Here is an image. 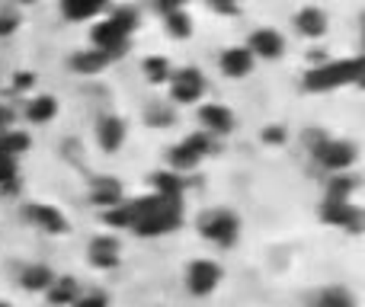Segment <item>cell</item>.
Here are the masks:
<instances>
[{"instance_id":"obj_1","label":"cell","mask_w":365,"mask_h":307,"mask_svg":"<svg viewBox=\"0 0 365 307\" xmlns=\"http://www.w3.org/2000/svg\"><path fill=\"white\" fill-rule=\"evenodd\" d=\"M362 77V64L356 58L349 61H324L317 64L314 71L304 74V90L311 93H324V90H336V87H346V83H356Z\"/></svg>"},{"instance_id":"obj_2","label":"cell","mask_w":365,"mask_h":307,"mask_svg":"<svg viewBox=\"0 0 365 307\" xmlns=\"http://www.w3.org/2000/svg\"><path fill=\"white\" fill-rule=\"evenodd\" d=\"M199 237L208 240L218 250H231L240 240V218L227 208H215V212H205L199 218Z\"/></svg>"},{"instance_id":"obj_3","label":"cell","mask_w":365,"mask_h":307,"mask_svg":"<svg viewBox=\"0 0 365 307\" xmlns=\"http://www.w3.org/2000/svg\"><path fill=\"white\" fill-rule=\"evenodd\" d=\"M182 282H186V291L192 298H208V295H215V291H218L221 282H225V269H221L218 259L199 256V259H192V263L186 266Z\"/></svg>"},{"instance_id":"obj_4","label":"cell","mask_w":365,"mask_h":307,"mask_svg":"<svg viewBox=\"0 0 365 307\" xmlns=\"http://www.w3.org/2000/svg\"><path fill=\"white\" fill-rule=\"evenodd\" d=\"M314 160L330 173H349L353 163L359 160V147L346 138H317L314 141Z\"/></svg>"},{"instance_id":"obj_5","label":"cell","mask_w":365,"mask_h":307,"mask_svg":"<svg viewBox=\"0 0 365 307\" xmlns=\"http://www.w3.org/2000/svg\"><path fill=\"white\" fill-rule=\"evenodd\" d=\"M212 151H215V138H212V135L192 132L186 141H180V145L170 151V167H173V173H180V176L192 173V170L199 167V163L205 160V157L212 154Z\"/></svg>"},{"instance_id":"obj_6","label":"cell","mask_w":365,"mask_h":307,"mask_svg":"<svg viewBox=\"0 0 365 307\" xmlns=\"http://www.w3.org/2000/svg\"><path fill=\"white\" fill-rule=\"evenodd\" d=\"M170 96L180 106H189V103H199L205 96V77H202L199 68H182L177 74H170Z\"/></svg>"},{"instance_id":"obj_7","label":"cell","mask_w":365,"mask_h":307,"mask_svg":"<svg viewBox=\"0 0 365 307\" xmlns=\"http://www.w3.org/2000/svg\"><path fill=\"white\" fill-rule=\"evenodd\" d=\"M199 122H202L199 132L212 135L215 141H218V138H227V135L237 128V115H234L227 106H221V103H202Z\"/></svg>"},{"instance_id":"obj_8","label":"cell","mask_w":365,"mask_h":307,"mask_svg":"<svg viewBox=\"0 0 365 307\" xmlns=\"http://www.w3.org/2000/svg\"><path fill=\"white\" fill-rule=\"evenodd\" d=\"M87 256H90V266L93 269H103V272H109V269H115V266L122 263V244H119V237L115 234H96L93 240H90V246H87Z\"/></svg>"},{"instance_id":"obj_9","label":"cell","mask_w":365,"mask_h":307,"mask_svg":"<svg viewBox=\"0 0 365 307\" xmlns=\"http://www.w3.org/2000/svg\"><path fill=\"white\" fill-rule=\"evenodd\" d=\"M324 221L340 231H349V234H359L362 227V212L359 205H353L349 199H327L324 202Z\"/></svg>"},{"instance_id":"obj_10","label":"cell","mask_w":365,"mask_h":307,"mask_svg":"<svg viewBox=\"0 0 365 307\" xmlns=\"http://www.w3.org/2000/svg\"><path fill=\"white\" fill-rule=\"evenodd\" d=\"M247 51L253 58H263V61H276L285 55V36L279 29H257L247 42Z\"/></svg>"},{"instance_id":"obj_11","label":"cell","mask_w":365,"mask_h":307,"mask_svg":"<svg viewBox=\"0 0 365 307\" xmlns=\"http://www.w3.org/2000/svg\"><path fill=\"white\" fill-rule=\"evenodd\" d=\"M26 221H32V224L45 234H68L71 231L68 218H64L58 208L45 205V202H32V205H26Z\"/></svg>"},{"instance_id":"obj_12","label":"cell","mask_w":365,"mask_h":307,"mask_svg":"<svg viewBox=\"0 0 365 307\" xmlns=\"http://www.w3.org/2000/svg\"><path fill=\"white\" fill-rule=\"evenodd\" d=\"M125 122L119 119V115H106V119H100V125H96V141H100V147L106 154H115L122 147V141H125Z\"/></svg>"},{"instance_id":"obj_13","label":"cell","mask_w":365,"mask_h":307,"mask_svg":"<svg viewBox=\"0 0 365 307\" xmlns=\"http://www.w3.org/2000/svg\"><path fill=\"white\" fill-rule=\"evenodd\" d=\"M253 61H257V58L247 48H227L225 55H221V74L231 77V80H244L253 71Z\"/></svg>"},{"instance_id":"obj_14","label":"cell","mask_w":365,"mask_h":307,"mask_svg":"<svg viewBox=\"0 0 365 307\" xmlns=\"http://www.w3.org/2000/svg\"><path fill=\"white\" fill-rule=\"evenodd\" d=\"M295 29L304 38H321L327 32V13L321 6H304V10L295 13Z\"/></svg>"},{"instance_id":"obj_15","label":"cell","mask_w":365,"mask_h":307,"mask_svg":"<svg viewBox=\"0 0 365 307\" xmlns=\"http://www.w3.org/2000/svg\"><path fill=\"white\" fill-rule=\"evenodd\" d=\"M122 199H125V192H122L119 179H113V176L93 179V189H90V202H93V205L109 208V205H119Z\"/></svg>"},{"instance_id":"obj_16","label":"cell","mask_w":365,"mask_h":307,"mask_svg":"<svg viewBox=\"0 0 365 307\" xmlns=\"http://www.w3.org/2000/svg\"><path fill=\"white\" fill-rule=\"evenodd\" d=\"M311 307H359V301L346 285H327L311 298Z\"/></svg>"},{"instance_id":"obj_17","label":"cell","mask_w":365,"mask_h":307,"mask_svg":"<svg viewBox=\"0 0 365 307\" xmlns=\"http://www.w3.org/2000/svg\"><path fill=\"white\" fill-rule=\"evenodd\" d=\"M81 285H77V279H71V276H55V282L48 285V301L51 304H58V307H71L77 301V295H81Z\"/></svg>"},{"instance_id":"obj_18","label":"cell","mask_w":365,"mask_h":307,"mask_svg":"<svg viewBox=\"0 0 365 307\" xmlns=\"http://www.w3.org/2000/svg\"><path fill=\"white\" fill-rule=\"evenodd\" d=\"M23 115L32 122V125H45V122H51L58 115V100L55 96H32L29 103H26Z\"/></svg>"},{"instance_id":"obj_19","label":"cell","mask_w":365,"mask_h":307,"mask_svg":"<svg viewBox=\"0 0 365 307\" xmlns=\"http://www.w3.org/2000/svg\"><path fill=\"white\" fill-rule=\"evenodd\" d=\"M154 195L158 199H167V202H180L182 189H186V179H182L180 173H173V170H167V173H154Z\"/></svg>"},{"instance_id":"obj_20","label":"cell","mask_w":365,"mask_h":307,"mask_svg":"<svg viewBox=\"0 0 365 307\" xmlns=\"http://www.w3.org/2000/svg\"><path fill=\"white\" fill-rule=\"evenodd\" d=\"M109 61H113V58H109L106 51L87 48V51H77V55L71 58V68H74L77 74H100L103 68H109Z\"/></svg>"},{"instance_id":"obj_21","label":"cell","mask_w":365,"mask_h":307,"mask_svg":"<svg viewBox=\"0 0 365 307\" xmlns=\"http://www.w3.org/2000/svg\"><path fill=\"white\" fill-rule=\"evenodd\" d=\"M103 10H106V0H61V13L68 19H77V23L93 19Z\"/></svg>"},{"instance_id":"obj_22","label":"cell","mask_w":365,"mask_h":307,"mask_svg":"<svg viewBox=\"0 0 365 307\" xmlns=\"http://www.w3.org/2000/svg\"><path fill=\"white\" fill-rule=\"evenodd\" d=\"M51 282H55V272H51L48 266H42V263L23 269V276H19V285H23L26 291H48Z\"/></svg>"},{"instance_id":"obj_23","label":"cell","mask_w":365,"mask_h":307,"mask_svg":"<svg viewBox=\"0 0 365 307\" xmlns=\"http://www.w3.org/2000/svg\"><path fill=\"white\" fill-rule=\"evenodd\" d=\"M164 19H167V32H170L173 38H189L192 36V19H189L186 10L164 13Z\"/></svg>"},{"instance_id":"obj_24","label":"cell","mask_w":365,"mask_h":307,"mask_svg":"<svg viewBox=\"0 0 365 307\" xmlns=\"http://www.w3.org/2000/svg\"><path fill=\"white\" fill-rule=\"evenodd\" d=\"M145 122L151 128H167V125H173V122H177V113H173L170 103H154V106L145 113Z\"/></svg>"},{"instance_id":"obj_25","label":"cell","mask_w":365,"mask_h":307,"mask_svg":"<svg viewBox=\"0 0 365 307\" xmlns=\"http://www.w3.org/2000/svg\"><path fill=\"white\" fill-rule=\"evenodd\" d=\"M356 189H359L356 176H349V173H334V179H330V186H327V199H349Z\"/></svg>"},{"instance_id":"obj_26","label":"cell","mask_w":365,"mask_h":307,"mask_svg":"<svg viewBox=\"0 0 365 307\" xmlns=\"http://www.w3.org/2000/svg\"><path fill=\"white\" fill-rule=\"evenodd\" d=\"M170 74H173V71H170V61H167V58L151 55L145 61V77L151 83H167V80H170Z\"/></svg>"},{"instance_id":"obj_27","label":"cell","mask_w":365,"mask_h":307,"mask_svg":"<svg viewBox=\"0 0 365 307\" xmlns=\"http://www.w3.org/2000/svg\"><path fill=\"white\" fill-rule=\"evenodd\" d=\"M71 307H109V298L103 291H81Z\"/></svg>"},{"instance_id":"obj_28","label":"cell","mask_w":365,"mask_h":307,"mask_svg":"<svg viewBox=\"0 0 365 307\" xmlns=\"http://www.w3.org/2000/svg\"><path fill=\"white\" fill-rule=\"evenodd\" d=\"M36 87V74H29V71H19V74H13V90L16 93H26V90Z\"/></svg>"},{"instance_id":"obj_29","label":"cell","mask_w":365,"mask_h":307,"mask_svg":"<svg viewBox=\"0 0 365 307\" xmlns=\"http://www.w3.org/2000/svg\"><path fill=\"white\" fill-rule=\"evenodd\" d=\"M16 26H19L16 13H0V36H10V32H16Z\"/></svg>"},{"instance_id":"obj_30","label":"cell","mask_w":365,"mask_h":307,"mask_svg":"<svg viewBox=\"0 0 365 307\" xmlns=\"http://www.w3.org/2000/svg\"><path fill=\"white\" fill-rule=\"evenodd\" d=\"M189 0H154V6H158L160 13H173V10H186Z\"/></svg>"},{"instance_id":"obj_31","label":"cell","mask_w":365,"mask_h":307,"mask_svg":"<svg viewBox=\"0 0 365 307\" xmlns=\"http://www.w3.org/2000/svg\"><path fill=\"white\" fill-rule=\"evenodd\" d=\"M259 138H263V141H269V145H279V141H285V132H282V128H279V125H269L263 135H259Z\"/></svg>"},{"instance_id":"obj_32","label":"cell","mask_w":365,"mask_h":307,"mask_svg":"<svg viewBox=\"0 0 365 307\" xmlns=\"http://www.w3.org/2000/svg\"><path fill=\"white\" fill-rule=\"evenodd\" d=\"M237 4L240 0H212V6L221 13H237Z\"/></svg>"},{"instance_id":"obj_33","label":"cell","mask_w":365,"mask_h":307,"mask_svg":"<svg viewBox=\"0 0 365 307\" xmlns=\"http://www.w3.org/2000/svg\"><path fill=\"white\" fill-rule=\"evenodd\" d=\"M19 4H36V0H19Z\"/></svg>"},{"instance_id":"obj_34","label":"cell","mask_w":365,"mask_h":307,"mask_svg":"<svg viewBox=\"0 0 365 307\" xmlns=\"http://www.w3.org/2000/svg\"><path fill=\"white\" fill-rule=\"evenodd\" d=\"M0 307H6V304H0Z\"/></svg>"}]
</instances>
